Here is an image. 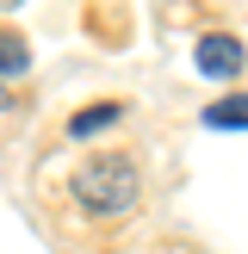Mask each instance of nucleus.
<instances>
[{"label":"nucleus","instance_id":"obj_1","mask_svg":"<svg viewBox=\"0 0 248 254\" xmlns=\"http://www.w3.org/2000/svg\"><path fill=\"white\" fill-rule=\"evenodd\" d=\"M136 168L124 155H93L74 168V198H81L93 217H124V211L136 205Z\"/></svg>","mask_w":248,"mask_h":254},{"label":"nucleus","instance_id":"obj_2","mask_svg":"<svg viewBox=\"0 0 248 254\" xmlns=\"http://www.w3.org/2000/svg\"><path fill=\"white\" fill-rule=\"evenodd\" d=\"M192 62H198V74H211V81H230V74H242V44L223 37V31H211V37H198Z\"/></svg>","mask_w":248,"mask_h":254},{"label":"nucleus","instance_id":"obj_3","mask_svg":"<svg viewBox=\"0 0 248 254\" xmlns=\"http://www.w3.org/2000/svg\"><path fill=\"white\" fill-rule=\"evenodd\" d=\"M205 124H211V130H248V93L211 99V106H205Z\"/></svg>","mask_w":248,"mask_h":254},{"label":"nucleus","instance_id":"obj_4","mask_svg":"<svg viewBox=\"0 0 248 254\" xmlns=\"http://www.w3.org/2000/svg\"><path fill=\"white\" fill-rule=\"evenodd\" d=\"M118 118H124L118 106H87V112L68 118V136H93V130H106V124H118Z\"/></svg>","mask_w":248,"mask_h":254},{"label":"nucleus","instance_id":"obj_5","mask_svg":"<svg viewBox=\"0 0 248 254\" xmlns=\"http://www.w3.org/2000/svg\"><path fill=\"white\" fill-rule=\"evenodd\" d=\"M31 68V50H25L19 31H0V74H25Z\"/></svg>","mask_w":248,"mask_h":254}]
</instances>
